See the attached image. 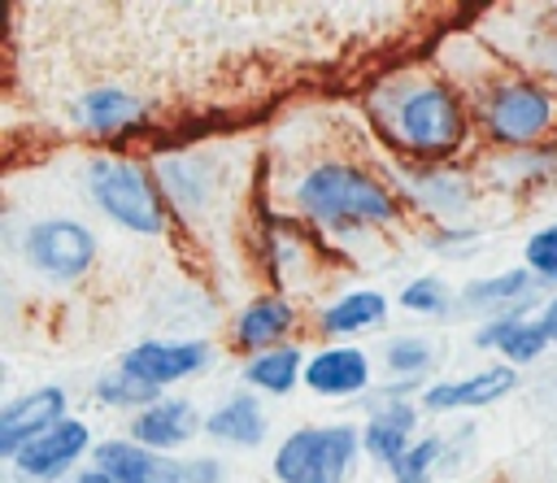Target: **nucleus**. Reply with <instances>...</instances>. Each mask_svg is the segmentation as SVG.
Returning a JSON list of instances; mask_svg holds the SVG:
<instances>
[{
  "label": "nucleus",
  "instance_id": "obj_8",
  "mask_svg": "<svg viewBox=\"0 0 557 483\" xmlns=\"http://www.w3.org/2000/svg\"><path fill=\"white\" fill-rule=\"evenodd\" d=\"M96 453V439H91V426L83 418H65L57 422L52 431H44L39 439H30L13 461L9 470L22 479V483H65L70 474L83 470V461Z\"/></svg>",
  "mask_w": 557,
  "mask_h": 483
},
{
  "label": "nucleus",
  "instance_id": "obj_17",
  "mask_svg": "<svg viewBox=\"0 0 557 483\" xmlns=\"http://www.w3.org/2000/svg\"><path fill=\"white\" fill-rule=\"evenodd\" d=\"M91 466L104 470L113 483H187V457L144 448L131 435L100 439L91 453Z\"/></svg>",
  "mask_w": 557,
  "mask_h": 483
},
{
  "label": "nucleus",
  "instance_id": "obj_22",
  "mask_svg": "<svg viewBox=\"0 0 557 483\" xmlns=\"http://www.w3.org/2000/svg\"><path fill=\"white\" fill-rule=\"evenodd\" d=\"M305 361H309V352L292 339V344H278L270 352L244 357L239 361V383L248 392H261V396H292L296 387H305Z\"/></svg>",
  "mask_w": 557,
  "mask_h": 483
},
{
  "label": "nucleus",
  "instance_id": "obj_20",
  "mask_svg": "<svg viewBox=\"0 0 557 483\" xmlns=\"http://www.w3.org/2000/svg\"><path fill=\"white\" fill-rule=\"evenodd\" d=\"M205 439L209 444H222V448H244V453L261 448L270 439V413H265L261 396L248 392V387L222 396L205 413Z\"/></svg>",
  "mask_w": 557,
  "mask_h": 483
},
{
  "label": "nucleus",
  "instance_id": "obj_24",
  "mask_svg": "<svg viewBox=\"0 0 557 483\" xmlns=\"http://www.w3.org/2000/svg\"><path fill=\"white\" fill-rule=\"evenodd\" d=\"M440 366V344L431 335H413V331H400L383 344V370L387 379H422L431 383V370Z\"/></svg>",
  "mask_w": 557,
  "mask_h": 483
},
{
  "label": "nucleus",
  "instance_id": "obj_2",
  "mask_svg": "<svg viewBox=\"0 0 557 483\" xmlns=\"http://www.w3.org/2000/svg\"><path fill=\"white\" fill-rule=\"evenodd\" d=\"M287 209L322 231V235H366V231H396L409 213L396 183L379 170L348 161V157H318L309 161L292 187Z\"/></svg>",
  "mask_w": 557,
  "mask_h": 483
},
{
  "label": "nucleus",
  "instance_id": "obj_29",
  "mask_svg": "<svg viewBox=\"0 0 557 483\" xmlns=\"http://www.w3.org/2000/svg\"><path fill=\"white\" fill-rule=\"evenodd\" d=\"M222 474H226L222 457H213V453L187 457V483H222Z\"/></svg>",
  "mask_w": 557,
  "mask_h": 483
},
{
  "label": "nucleus",
  "instance_id": "obj_15",
  "mask_svg": "<svg viewBox=\"0 0 557 483\" xmlns=\"http://www.w3.org/2000/svg\"><path fill=\"white\" fill-rule=\"evenodd\" d=\"M148 117H152L148 96L117 83H100L74 96V122L96 139H122L131 131H144Z\"/></svg>",
  "mask_w": 557,
  "mask_h": 483
},
{
  "label": "nucleus",
  "instance_id": "obj_11",
  "mask_svg": "<svg viewBox=\"0 0 557 483\" xmlns=\"http://www.w3.org/2000/svg\"><path fill=\"white\" fill-rule=\"evenodd\" d=\"M300 326V305L287 296V292H257L248 296L239 309H235V322H231V344L244 352V357H257V352H270L278 344H292Z\"/></svg>",
  "mask_w": 557,
  "mask_h": 483
},
{
  "label": "nucleus",
  "instance_id": "obj_28",
  "mask_svg": "<svg viewBox=\"0 0 557 483\" xmlns=\"http://www.w3.org/2000/svg\"><path fill=\"white\" fill-rule=\"evenodd\" d=\"M422 248L435 257H448V261H466L483 248V235L474 226H426Z\"/></svg>",
  "mask_w": 557,
  "mask_h": 483
},
{
  "label": "nucleus",
  "instance_id": "obj_12",
  "mask_svg": "<svg viewBox=\"0 0 557 483\" xmlns=\"http://www.w3.org/2000/svg\"><path fill=\"white\" fill-rule=\"evenodd\" d=\"M305 387L322 400H357L370 396L374 383V361L361 344H322L305 361Z\"/></svg>",
  "mask_w": 557,
  "mask_h": 483
},
{
  "label": "nucleus",
  "instance_id": "obj_4",
  "mask_svg": "<svg viewBox=\"0 0 557 483\" xmlns=\"http://www.w3.org/2000/svg\"><path fill=\"white\" fill-rule=\"evenodd\" d=\"M83 191L96 205V213H104V222H113L126 235H144L157 239L170 231V205L161 196V183L152 174V165L135 161V157H117V152H100L83 165Z\"/></svg>",
  "mask_w": 557,
  "mask_h": 483
},
{
  "label": "nucleus",
  "instance_id": "obj_19",
  "mask_svg": "<svg viewBox=\"0 0 557 483\" xmlns=\"http://www.w3.org/2000/svg\"><path fill=\"white\" fill-rule=\"evenodd\" d=\"M540 278L527 270V265H509V270H496V274H479V278H466L457 287V305L466 313H483V318H500V313H518V309H531V300L540 296ZM548 296V292H544Z\"/></svg>",
  "mask_w": 557,
  "mask_h": 483
},
{
  "label": "nucleus",
  "instance_id": "obj_1",
  "mask_svg": "<svg viewBox=\"0 0 557 483\" xmlns=\"http://www.w3.org/2000/svg\"><path fill=\"white\" fill-rule=\"evenodd\" d=\"M370 126L413 165H457L470 148L474 113L466 91L435 70H396L366 91Z\"/></svg>",
  "mask_w": 557,
  "mask_h": 483
},
{
  "label": "nucleus",
  "instance_id": "obj_16",
  "mask_svg": "<svg viewBox=\"0 0 557 483\" xmlns=\"http://www.w3.org/2000/svg\"><path fill=\"white\" fill-rule=\"evenodd\" d=\"M418 426H422L418 400H370V413L361 422V453L392 474L400 457L413 448Z\"/></svg>",
  "mask_w": 557,
  "mask_h": 483
},
{
  "label": "nucleus",
  "instance_id": "obj_33",
  "mask_svg": "<svg viewBox=\"0 0 557 483\" xmlns=\"http://www.w3.org/2000/svg\"><path fill=\"white\" fill-rule=\"evenodd\" d=\"M544 148H548V157H553V165H557V135H553V139H548Z\"/></svg>",
  "mask_w": 557,
  "mask_h": 483
},
{
  "label": "nucleus",
  "instance_id": "obj_25",
  "mask_svg": "<svg viewBox=\"0 0 557 483\" xmlns=\"http://www.w3.org/2000/svg\"><path fill=\"white\" fill-rule=\"evenodd\" d=\"M91 396H96V405H104V409H122V413H131V418H135L139 409L157 405L165 392H161V387H152L148 379H139V374H131V370L113 366V370L96 374Z\"/></svg>",
  "mask_w": 557,
  "mask_h": 483
},
{
  "label": "nucleus",
  "instance_id": "obj_23",
  "mask_svg": "<svg viewBox=\"0 0 557 483\" xmlns=\"http://www.w3.org/2000/svg\"><path fill=\"white\" fill-rule=\"evenodd\" d=\"M461 466L457 448H453V435H418L413 448L400 457V466L392 470V483H440L444 474H453Z\"/></svg>",
  "mask_w": 557,
  "mask_h": 483
},
{
  "label": "nucleus",
  "instance_id": "obj_7",
  "mask_svg": "<svg viewBox=\"0 0 557 483\" xmlns=\"http://www.w3.org/2000/svg\"><path fill=\"white\" fill-rule=\"evenodd\" d=\"M387 178L396 183L400 200L431 226H466L474 209V174L466 165H413L392 157Z\"/></svg>",
  "mask_w": 557,
  "mask_h": 483
},
{
  "label": "nucleus",
  "instance_id": "obj_6",
  "mask_svg": "<svg viewBox=\"0 0 557 483\" xmlns=\"http://www.w3.org/2000/svg\"><path fill=\"white\" fill-rule=\"evenodd\" d=\"M13 244H17L22 265L35 278L52 283V287L83 283L96 270V257H100V235L83 218H70V213L30 218L26 231L13 235Z\"/></svg>",
  "mask_w": 557,
  "mask_h": 483
},
{
  "label": "nucleus",
  "instance_id": "obj_13",
  "mask_svg": "<svg viewBox=\"0 0 557 483\" xmlns=\"http://www.w3.org/2000/svg\"><path fill=\"white\" fill-rule=\"evenodd\" d=\"M65 418H70V392L61 383H39V387L4 400V409H0V457L13 461L30 439H39L44 431H52Z\"/></svg>",
  "mask_w": 557,
  "mask_h": 483
},
{
  "label": "nucleus",
  "instance_id": "obj_9",
  "mask_svg": "<svg viewBox=\"0 0 557 483\" xmlns=\"http://www.w3.org/2000/svg\"><path fill=\"white\" fill-rule=\"evenodd\" d=\"M213 361H218V348L209 339H200V335H183V339H135L117 357L122 370L148 379L161 392H170L174 383H187V379L205 374Z\"/></svg>",
  "mask_w": 557,
  "mask_h": 483
},
{
  "label": "nucleus",
  "instance_id": "obj_26",
  "mask_svg": "<svg viewBox=\"0 0 557 483\" xmlns=\"http://www.w3.org/2000/svg\"><path fill=\"white\" fill-rule=\"evenodd\" d=\"M396 305H400L405 313H413V318H448L453 305H457V292H453L440 274H413V278L400 287Z\"/></svg>",
  "mask_w": 557,
  "mask_h": 483
},
{
  "label": "nucleus",
  "instance_id": "obj_32",
  "mask_svg": "<svg viewBox=\"0 0 557 483\" xmlns=\"http://www.w3.org/2000/svg\"><path fill=\"white\" fill-rule=\"evenodd\" d=\"M65 483H113V479H109L104 470H96V466H83V470H78V474H70Z\"/></svg>",
  "mask_w": 557,
  "mask_h": 483
},
{
  "label": "nucleus",
  "instance_id": "obj_27",
  "mask_svg": "<svg viewBox=\"0 0 557 483\" xmlns=\"http://www.w3.org/2000/svg\"><path fill=\"white\" fill-rule=\"evenodd\" d=\"M522 265L540 278L544 292H557V222H544L522 244Z\"/></svg>",
  "mask_w": 557,
  "mask_h": 483
},
{
  "label": "nucleus",
  "instance_id": "obj_30",
  "mask_svg": "<svg viewBox=\"0 0 557 483\" xmlns=\"http://www.w3.org/2000/svg\"><path fill=\"white\" fill-rule=\"evenodd\" d=\"M535 318H540V326H544V335H548V344L557 348V292H548L540 305H535Z\"/></svg>",
  "mask_w": 557,
  "mask_h": 483
},
{
  "label": "nucleus",
  "instance_id": "obj_31",
  "mask_svg": "<svg viewBox=\"0 0 557 483\" xmlns=\"http://www.w3.org/2000/svg\"><path fill=\"white\" fill-rule=\"evenodd\" d=\"M535 57L544 61L548 74H557V26H548V30L540 35V52H535Z\"/></svg>",
  "mask_w": 557,
  "mask_h": 483
},
{
  "label": "nucleus",
  "instance_id": "obj_10",
  "mask_svg": "<svg viewBox=\"0 0 557 483\" xmlns=\"http://www.w3.org/2000/svg\"><path fill=\"white\" fill-rule=\"evenodd\" d=\"M518 383H522V374L509 361H487L457 379H431L418 405H422V413H470V409H487V405L513 396Z\"/></svg>",
  "mask_w": 557,
  "mask_h": 483
},
{
  "label": "nucleus",
  "instance_id": "obj_21",
  "mask_svg": "<svg viewBox=\"0 0 557 483\" xmlns=\"http://www.w3.org/2000/svg\"><path fill=\"white\" fill-rule=\"evenodd\" d=\"M392 313V300L387 292H374V287H352V292H339L335 300L318 305L313 313V326L335 339V344H348L352 335H366V331H379Z\"/></svg>",
  "mask_w": 557,
  "mask_h": 483
},
{
  "label": "nucleus",
  "instance_id": "obj_5",
  "mask_svg": "<svg viewBox=\"0 0 557 483\" xmlns=\"http://www.w3.org/2000/svg\"><path fill=\"white\" fill-rule=\"evenodd\" d=\"M361 457V426L309 422L274 444L270 470L278 483H348Z\"/></svg>",
  "mask_w": 557,
  "mask_h": 483
},
{
  "label": "nucleus",
  "instance_id": "obj_18",
  "mask_svg": "<svg viewBox=\"0 0 557 483\" xmlns=\"http://www.w3.org/2000/svg\"><path fill=\"white\" fill-rule=\"evenodd\" d=\"M126 435L144 448H157V453H170L178 457V448H187L196 435H205V418L196 409V400L187 396H161L157 405L139 409L131 422H126Z\"/></svg>",
  "mask_w": 557,
  "mask_h": 483
},
{
  "label": "nucleus",
  "instance_id": "obj_3",
  "mask_svg": "<svg viewBox=\"0 0 557 483\" xmlns=\"http://www.w3.org/2000/svg\"><path fill=\"white\" fill-rule=\"evenodd\" d=\"M466 100L474 131L496 152H527L557 135V87L527 70L483 74L466 87Z\"/></svg>",
  "mask_w": 557,
  "mask_h": 483
},
{
  "label": "nucleus",
  "instance_id": "obj_14",
  "mask_svg": "<svg viewBox=\"0 0 557 483\" xmlns=\"http://www.w3.org/2000/svg\"><path fill=\"white\" fill-rule=\"evenodd\" d=\"M152 174H157L161 196H165L174 218L191 222V218L209 213V205L218 196V174H213L205 152H157Z\"/></svg>",
  "mask_w": 557,
  "mask_h": 483
}]
</instances>
